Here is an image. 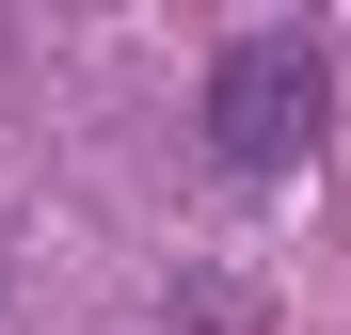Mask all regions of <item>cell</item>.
<instances>
[{
	"mask_svg": "<svg viewBox=\"0 0 351 335\" xmlns=\"http://www.w3.org/2000/svg\"><path fill=\"white\" fill-rule=\"evenodd\" d=\"M319 112H335L319 32H240L208 64V160H223V176H287V160L319 144Z\"/></svg>",
	"mask_w": 351,
	"mask_h": 335,
	"instance_id": "1",
	"label": "cell"
}]
</instances>
